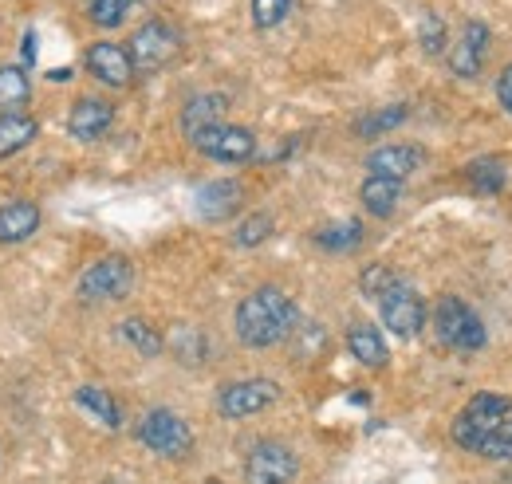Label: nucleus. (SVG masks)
<instances>
[{
    "mask_svg": "<svg viewBox=\"0 0 512 484\" xmlns=\"http://www.w3.org/2000/svg\"><path fill=\"white\" fill-rule=\"evenodd\" d=\"M300 327V307L276 284H264L237 303V339L249 351H268Z\"/></svg>",
    "mask_w": 512,
    "mask_h": 484,
    "instance_id": "1",
    "label": "nucleus"
},
{
    "mask_svg": "<svg viewBox=\"0 0 512 484\" xmlns=\"http://www.w3.org/2000/svg\"><path fill=\"white\" fill-rule=\"evenodd\" d=\"M509 398H501V394H473L469 402H465V410L453 418L449 425V437H453V445L457 449H465V453H481L485 449V441L493 437V429L505 422V414H509Z\"/></svg>",
    "mask_w": 512,
    "mask_h": 484,
    "instance_id": "2",
    "label": "nucleus"
},
{
    "mask_svg": "<svg viewBox=\"0 0 512 484\" xmlns=\"http://www.w3.org/2000/svg\"><path fill=\"white\" fill-rule=\"evenodd\" d=\"M434 327H438V339L446 343L449 351H461V355H473L489 343V331L481 323V315L457 296H442L434 307Z\"/></svg>",
    "mask_w": 512,
    "mask_h": 484,
    "instance_id": "3",
    "label": "nucleus"
},
{
    "mask_svg": "<svg viewBox=\"0 0 512 484\" xmlns=\"http://www.w3.org/2000/svg\"><path fill=\"white\" fill-rule=\"evenodd\" d=\"M134 288V264L127 256H103L79 276V300L83 303H111L123 300Z\"/></svg>",
    "mask_w": 512,
    "mask_h": 484,
    "instance_id": "4",
    "label": "nucleus"
},
{
    "mask_svg": "<svg viewBox=\"0 0 512 484\" xmlns=\"http://www.w3.org/2000/svg\"><path fill=\"white\" fill-rule=\"evenodd\" d=\"M190 142L205 154V158L225 162V166L253 162V154H256V134L249 130V126H233V122H213V126L197 130Z\"/></svg>",
    "mask_w": 512,
    "mask_h": 484,
    "instance_id": "5",
    "label": "nucleus"
},
{
    "mask_svg": "<svg viewBox=\"0 0 512 484\" xmlns=\"http://www.w3.org/2000/svg\"><path fill=\"white\" fill-rule=\"evenodd\" d=\"M138 441L150 449V453H158V457H186L193 449V433L190 425L182 422L174 410H146L142 418H138Z\"/></svg>",
    "mask_w": 512,
    "mask_h": 484,
    "instance_id": "6",
    "label": "nucleus"
},
{
    "mask_svg": "<svg viewBox=\"0 0 512 484\" xmlns=\"http://www.w3.org/2000/svg\"><path fill=\"white\" fill-rule=\"evenodd\" d=\"M280 402V386L272 378H241V382H229L221 386L217 394V414L229 418V422H241V418H256L264 414L268 406Z\"/></svg>",
    "mask_w": 512,
    "mask_h": 484,
    "instance_id": "7",
    "label": "nucleus"
},
{
    "mask_svg": "<svg viewBox=\"0 0 512 484\" xmlns=\"http://www.w3.org/2000/svg\"><path fill=\"white\" fill-rule=\"evenodd\" d=\"M178 48H182V36H178V28L174 24H166V20H146L134 36H130V63H134V71H162L166 63L178 56Z\"/></svg>",
    "mask_w": 512,
    "mask_h": 484,
    "instance_id": "8",
    "label": "nucleus"
},
{
    "mask_svg": "<svg viewBox=\"0 0 512 484\" xmlns=\"http://www.w3.org/2000/svg\"><path fill=\"white\" fill-rule=\"evenodd\" d=\"M375 303H379L383 327L390 331V335H398V339H414V335H422V327H426V303H422V296H418L410 284L394 280Z\"/></svg>",
    "mask_w": 512,
    "mask_h": 484,
    "instance_id": "9",
    "label": "nucleus"
},
{
    "mask_svg": "<svg viewBox=\"0 0 512 484\" xmlns=\"http://www.w3.org/2000/svg\"><path fill=\"white\" fill-rule=\"evenodd\" d=\"M300 477V461L284 441H256L245 457L249 484H292Z\"/></svg>",
    "mask_w": 512,
    "mask_h": 484,
    "instance_id": "10",
    "label": "nucleus"
},
{
    "mask_svg": "<svg viewBox=\"0 0 512 484\" xmlns=\"http://www.w3.org/2000/svg\"><path fill=\"white\" fill-rule=\"evenodd\" d=\"M489 24H481V20H469L465 28H461V40H457V48L449 52V71L457 75V79H477L481 75V63H485V52H489Z\"/></svg>",
    "mask_w": 512,
    "mask_h": 484,
    "instance_id": "11",
    "label": "nucleus"
},
{
    "mask_svg": "<svg viewBox=\"0 0 512 484\" xmlns=\"http://www.w3.org/2000/svg\"><path fill=\"white\" fill-rule=\"evenodd\" d=\"M87 71L99 79V83H107V87H127L130 79H134V63H130V52L127 48H119V44H107V40H99V44H91L87 48Z\"/></svg>",
    "mask_w": 512,
    "mask_h": 484,
    "instance_id": "12",
    "label": "nucleus"
},
{
    "mask_svg": "<svg viewBox=\"0 0 512 484\" xmlns=\"http://www.w3.org/2000/svg\"><path fill=\"white\" fill-rule=\"evenodd\" d=\"M422 162H426V150H422V146H414V142H394V146L371 150V158H367V174H383V178L406 182Z\"/></svg>",
    "mask_w": 512,
    "mask_h": 484,
    "instance_id": "13",
    "label": "nucleus"
},
{
    "mask_svg": "<svg viewBox=\"0 0 512 484\" xmlns=\"http://www.w3.org/2000/svg\"><path fill=\"white\" fill-rule=\"evenodd\" d=\"M115 126V107L107 99H79L67 115V130L79 142H99Z\"/></svg>",
    "mask_w": 512,
    "mask_h": 484,
    "instance_id": "14",
    "label": "nucleus"
},
{
    "mask_svg": "<svg viewBox=\"0 0 512 484\" xmlns=\"http://www.w3.org/2000/svg\"><path fill=\"white\" fill-rule=\"evenodd\" d=\"M241 201H245V189L237 182H209L197 189V213L205 221H229V217H237Z\"/></svg>",
    "mask_w": 512,
    "mask_h": 484,
    "instance_id": "15",
    "label": "nucleus"
},
{
    "mask_svg": "<svg viewBox=\"0 0 512 484\" xmlns=\"http://www.w3.org/2000/svg\"><path fill=\"white\" fill-rule=\"evenodd\" d=\"M40 229V205L32 201H8L0 205V244L28 241Z\"/></svg>",
    "mask_w": 512,
    "mask_h": 484,
    "instance_id": "16",
    "label": "nucleus"
},
{
    "mask_svg": "<svg viewBox=\"0 0 512 484\" xmlns=\"http://www.w3.org/2000/svg\"><path fill=\"white\" fill-rule=\"evenodd\" d=\"M225 111H229V99H225L221 91L193 95L190 103L182 107V130L193 138L197 130H205V126H213V122H225Z\"/></svg>",
    "mask_w": 512,
    "mask_h": 484,
    "instance_id": "17",
    "label": "nucleus"
},
{
    "mask_svg": "<svg viewBox=\"0 0 512 484\" xmlns=\"http://www.w3.org/2000/svg\"><path fill=\"white\" fill-rule=\"evenodd\" d=\"M359 197H363L371 217H390L398 209V201H402V182L383 178V174H367V182L359 185Z\"/></svg>",
    "mask_w": 512,
    "mask_h": 484,
    "instance_id": "18",
    "label": "nucleus"
},
{
    "mask_svg": "<svg viewBox=\"0 0 512 484\" xmlns=\"http://www.w3.org/2000/svg\"><path fill=\"white\" fill-rule=\"evenodd\" d=\"M347 347H351V355H355L359 363L371 366V370H379V366L390 363V347H386L383 335H379L371 323H355V327L347 331Z\"/></svg>",
    "mask_w": 512,
    "mask_h": 484,
    "instance_id": "19",
    "label": "nucleus"
},
{
    "mask_svg": "<svg viewBox=\"0 0 512 484\" xmlns=\"http://www.w3.org/2000/svg\"><path fill=\"white\" fill-rule=\"evenodd\" d=\"M75 402H79L95 422L107 425V429H119V425H123L119 402H115L107 390H99V386H79V390H75Z\"/></svg>",
    "mask_w": 512,
    "mask_h": 484,
    "instance_id": "20",
    "label": "nucleus"
},
{
    "mask_svg": "<svg viewBox=\"0 0 512 484\" xmlns=\"http://www.w3.org/2000/svg\"><path fill=\"white\" fill-rule=\"evenodd\" d=\"M316 244L323 252H355L363 244V221L347 217V221H331L316 233Z\"/></svg>",
    "mask_w": 512,
    "mask_h": 484,
    "instance_id": "21",
    "label": "nucleus"
},
{
    "mask_svg": "<svg viewBox=\"0 0 512 484\" xmlns=\"http://www.w3.org/2000/svg\"><path fill=\"white\" fill-rule=\"evenodd\" d=\"M465 182L473 185L477 193H501L505 189V162L497 154H481L465 166Z\"/></svg>",
    "mask_w": 512,
    "mask_h": 484,
    "instance_id": "22",
    "label": "nucleus"
},
{
    "mask_svg": "<svg viewBox=\"0 0 512 484\" xmlns=\"http://www.w3.org/2000/svg\"><path fill=\"white\" fill-rule=\"evenodd\" d=\"M32 87H28V75L24 67H0V115H20V107L28 103Z\"/></svg>",
    "mask_w": 512,
    "mask_h": 484,
    "instance_id": "23",
    "label": "nucleus"
},
{
    "mask_svg": "<svg viewBox=\"0 0 512 484\" xmlns=\"http://www.w3.org/2000/svg\"><path fill=\"white\" fill-rule=\"evenodd\" d=\"M36 119L28 115H0V158H12L16 150H24L36 138Z\"/></svg>",
    "mask_w": 512,
    "mask_h": 484,
    "instance_id": "24",
    "label": "nucleus"
},
{
    "mask_svg": "<svg viewBox=\"0 0 512 484\" xmlns=\"http://www.w3.org/2000/svg\"><path fill=\"white\" fill-rule=\"evenodd\" d=\"M119 339L127 343V347H134L138 355H146V359H154V355H162V335L146 323V319H123L119 323Z\"/></svg>",
    "mask_w": 512,
    "mask_h": 484,
    "instance_id": "25",
    "label": "nucleus"
},
{
    "mask_svg": "<svg viewBox=\"0 0 512 484\" xmlns=\"http://www.w3.org/2000/svg\"><path fill=\"white\" fill-rule=\"evenodd\" d=\"M402 122H406V107H383V111H371V115L355 119V134L359 138H379V134L402 126Z\"/></svg>",
    "mask_w": 512,
    "mask_h": 484,
    "instance_id": "26",
    "label": "nucleus"
},
{
    "mask_svg": "<svg viewBox=\"0 0 512 484\" xmlns=\"http://www.w3.org/2000/svg\"><path fill=\"white\" fill-rule=\"evenodd\" d=\"M170 347H174V355H178L182 363H190V366L205 363V355H209V339H205L201 331H193V327H182Z\"/></svg>",
    "mask_w": 512,
    "mask_h": 484,
    "instance_id": "27",
    "label": "nucleus"
},
{
    "mask_svg": "<svg viewBox=\"0 0 512 484\" xmlns=\"http://www.w3.org/2000/svg\"><path fill=\"white\" fill-rule=\"evenodd\" d=\"M268 237H272V217H268V213H253V217H245V221L237 225L233 244H237V248H256V244H264Z\"/></svg>",
    "mask_w": 512,
    "mask_h": 484,
    "instance_id": "28",
    "label": "nucleus"
},
{
    "mask_svg": "<svg viewBox=\"0 0 512 484\" xmlns=\"http://www.w3.org/2000/svg\"><path fill=\"white\" fill-rule=\"evenodd\" d=\"M477 457H485V461H512V406L509 414H505V422L493 429V437L485 441V449Z\"/></svg>",
    "mask_w": 512,
    "mask_h": 484,
    "instance_id": "29",
    "label": "nucleus"
},
{
    "mask_svg": "<svg viewBox=\"0 0 512 484\" xmlns=\"http://www.w3.org/2000/svg\"><path fill=\"white\" fill-rule=\"evenodd\" d=\"M130 4H134V0H91L87 8H91V20H95L99 28H119V24L127 20Z\"/></svg>",
    "mask_w": 512,
    "mask_h": 484,
    "instance_id": "30",
    "label": "nucleus"
},
{
    "mask_svg": "<svg viewBox=\"0 0 512 484\" xmlns=\"http://www.w3.org/2000/svg\"><path fill=\"white\" fill-rule=\"evenodd\" d=\"M418 40H422V52H426V56H442V52H446V24H442L438 16H422Z\"/></svg>",
    "mask_w": 512,
    "mask_h": 484,
    "instance_id": "31",
    "label": "nucleus"
},
{
    "mask_svg": "<svg viewBox=\"0 0 512 484\" xmlns=\"http://www.w3.org/2000/svg\"><path fill=\"white\" fill-rule=\"evenodd\" d=\"M292 12V0H253V24L256 28H276Z\"/></svg>",
    "mask_w": 512,
    "mask_h": 484,
    "instance_id": "32",
    "label": "nucleus"
},
{
    "mask_svg": "<svg viewBox=\"0 0 512 484\" xmlns=\"http://www.w3.org/2000/svg\"><path fill=\"white\" fill-rule=\"evenodd\" d=\"M394 280H398V276H394L386 264H371V268L359 276V288H363V296L379 300V296H383V292L390 288V284H394Z\"/></svg>",
    "mask_w": 512,
    "mask_h": 484,
    "instance_id": "33",
    "label": "nucleus"
},
{
    "mask_svg": "<svg viewBox=\"0 0 512 484\" xmlns=\"http://www.w3.org/2000/svg\"><path fill=\"white\" fill-rule=\"evenodd\" d=\"M497 99H501V107L512 115V63L501 71V79H497Z\"/></svg>",
    "mask_w": 512,
    "mask_h": 484,
    "instance_id": "34",
    "label": "nucleus"
},
{
    "mask_svg": "<svg viewBox=\"0 0 512 484\" xmlns=\"http://www.w3.org/2000/svg\"><path fill=\"white\" fill-rule=\"evenodd\" d=\"M87 4H91V0H87Z\"/></svg>",
    "mask_w": 512,
    "mask_h": 484,
    "instance_id": "35",
    "label": "nucleus"
}]
</instances>
